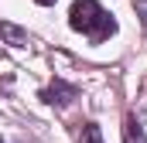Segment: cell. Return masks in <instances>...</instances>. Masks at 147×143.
Returning <instances> with one entry per match:
<instances>
[{"label":"cell","mask_w":147,"mask_h":143,"mask_svg":"<svg viewBox=\"0 0 147 143\" xmlns=\"http://www.w3.org/2000/svg\"><path fill=\"white\" fill-rule=\"evenodd\" d=\"M69 27L79 31L82 37H89L92 44H103L116 34V21L99 0H75L69 10Z\"/></svg>","instance_id":"obj_1"},{"label":"cell","mask_w":147,"mask_h":143,"mask_svg":"<svg viewBox=\"0 0 147 143\" xmlns=\"http://www.w3.org/2000/svg\"><path fill=\"white\" fill-rule=\"evenodd\" d=\"M34 3H41V7H51V3H55V0H34Z\"/></svg>","instance_id":"obj_6"},{"label":"cell","mask_w":147,"mask_h":143,"mask_svg":"<svg viewBox=\"0 0 147 143\" xmlns=\"http://www.w3.org/2000/svg\"><path fill=\"white\" fill-rule=\"evenodd\" d=\"M123 143H147L144 140V126H140V119L134 112L123 116Z\"/></svg>","instance_id":"obj_4"},{"label":"cell","mask_w":147,"mask_h":143,"mask_svg":"<svg viewBox=\"0 0 147 143\" xmlns=\"http://www.w3.org/2000/svg\"><path fill=\"white\" fill-rule=\"evenodd\" d=\"M79 99V85L65 82V78H51L48 89H41V102L45 106H55V109H65Z\"/></svg>","instance_id":"obj_2"},{"label":"cell","mask_w":147,"mask_h":143,"mask_svg":"<svg viewBox=\"0 0 147 143\" xmlns=\"http://www.w3.org/2000/svg\"><path fill=\"white\" fill-rule=\"evenodd\" d=\"M0 41L10 44V48H28V44H31V34H28L24 27L10 24V21H0Z\"/></svg>","instance_id":"obj_3"},{"label":"cell","mask_w":147,"mask_h":143,"mask_svg":"<svg viewBox=\"0 0 147 143\" xmlns=\"http://www.w3.org/2000/svg\"><path fill=\"white\" fill-rule=\"evenodd\" d=\"M0 143H3V140H0Z\"/></svg>","instance_id":"obj_7"},{"label":"cell","mask_w":147,"mask_h":143,"mask_svg":"<svg viewBox=\"0 0 147 143\" xmlns=\"http://www.w3.org/2000/svg\"><path fill=\"white\" fill-rule=\"evenodd\" d=\"M75 143H103V133H99V126L92 123V119H86V123H75Z\"/></svg>","instance_id":"obj_5"}]
</instances>
